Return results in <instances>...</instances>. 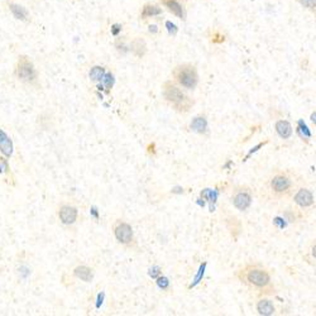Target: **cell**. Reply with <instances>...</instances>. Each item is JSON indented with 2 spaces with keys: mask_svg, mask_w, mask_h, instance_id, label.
Masks as SVG:
<instances>
[{
  "mask_svg": "<svg viewBox=\"0 0 316 316\" xmlns=\"http://www.w3.org/2000/svg\"><path fill=\"white\" fill-rule=\"evenodd\" d=\"M236 277L243 284L259 295H272L274 292L271 273L259 264L248 263L236 272Z\"/></svg>",
  "mask_w": 316,
  "mask_h": 316,
  "instance_id": "6da1fadb",
  "label": "cell"
},
{
  "mask_svg": "<svg viewBox=\"0 0 316 316\" xmlns=\"http://www.w3.org/2000/svg\"><path fill=\"white\" fill-rule=\"evenodd\" d=\"M301 178L297 173L289 170H276L266 183L268 196L273 200H284L292 197L300 187Z\"/></svg>",
  "mask_w": 316,
  "mask_h": 316,
  "instance_id": "7a4b0ae2",
  "label": "cell"
},
{
  "mask_svg": "<svg viewBox=\"0 0 316 316\" xmlns=\"http://www.w3.org/2000/svg\"><path fill=\"white\" fill-rule=\"evenodd\" d=\"M162 94L168 105L172 107L177 113L185 114L189 113L195 105L194 99L190 98L186 93L181 90V86L173 81H166L162 85Z\"/></svg>",
  "mask_w": 316,
  "mask_h": 316,
  "instance_id": "3957f363",
  "label": "cell"
},
{
  "mask_svg": "<svg viewBox=\"0 0 316 316\" xmlns=\"http://www.w3.org/2000/svg\"><path fill=\"white\" fill-rule=\"evenodd\" d=\"M173 83L187 90H194L199 84V72L195 65L181 64L172 70Z\"/></svg>",
  "mask_w": 316,
  "mask_h": 316,
  "instance_id": "277c9868",
  "label": "cell"
},
{
  "mask_svg": "<svg viewBox=\"0 0 316 316\" xmlns=\"http://www.w3.org/2000/svg\"><path fill=\"white\" fill-rule=\"evenodd\" d=\"M16 75L19 80L24 81V83H35L38 77V72L33 62L31 61L30 57L24 56V55L19 56L16 66Z\"/></svg>",
  "mask_w": 316,
  "mask_h": 316,
  "instance_id": "5b68a950",
  "label": "cell"
},
{
  "mask_svg": "<svg viewBox=\"0 0 316 316\" xmlns=\"http://www.w3.org/2000/svg\"><path fill=\"white\" fill-rule=\"evenodd\" d=\"M253 197H252V191L250 189L245 186L235 187L233 190V194H231V202H233L234 207L238 209L239 211H245V210L249 209V206L252 205Z\"/></svg>",
  "mask_w": 316,
  "mask_h": 316,
  "instance_id": "8992f818",
  "label": "cell"
},
{
  "mask_svg": "<svg viewBox=\"0 0 316 316\" xmlns=\"http://www.w3.org/2000/svg\"><path fill=\"white\" fill-rule=\"evenodd\" d=\"M114 235L118 242L122 244L129 245L133 242V229L125 221H117V224L114 225Z\"/></svg>",
  "mask_w": 316,
  "mask_h": 316,
  "instance_id": "52a82bcc",
  "label": "cell"
},
{
  "mask_svg": "<svg viewBox=\"0 0 316 316\" xmlns=\"http://www.w3.org/2000/svg\"><path fill=\"white\" fill-rule=\"evenodd\" d=\"M6 6L8 8L9 13L13 16L14 19L17 21H21L23 23H30L32 21V16H31V12L22 4L17 3L14 0H6Z\"/></svg>",
  "mask_w": 316,
  "mask_h": 316,
  "instance_id": "ba28073f",
  "label": "cell"
},
{
  "mask_svg": "<svg viewBox=\"0 0 316 316\" xmlns=\"http://www.w3.org/2000/svg\"><path fill=\"white\" fill-rule=\"evenodd\" d=\"M292 200L301 209H310L315 204L313 194L306 187H298L295 194L292 195Z\"/></svg>",
  "mask_w": 316,
  "mask_h": 316,
  "instance_id": "9c48e42d",
  "label": "cell"
},
{
  "mask_svg": "<svg viewBox=\"0 0 316 316\" xmlns=\"http://www.w3.org/2000/svg\"><path fill=\"white\" fill-rule=\"evenodd\" d=\"M160 3L175 17L182 21L186 19V11H185V7L180 3V0H160Z\"/></svg>",
  "mask_w": 316,
  "mask_h": 316,
  "instance_id": "30bf717a",
  "label": "cell"
},
{
  "mask_svg": "<svg viewBox=\"0 0 316 316\" xmlns=\"http://www.w3.org/2000/svg\"><path fill=\"white\" fill-rule=\"evenodd\" d=\"M59 215L62 223L66 224V225H71L77 219V209L74 206H70V205H64L60 209Z\"/></svg>",
  "mask_w": 316,
  "mask_h": 316,
  "instance_id": "8fae6325",
  "label": "cell"
},
{
  "mask_svg": "<svg viewBox=\"0 0 316 316\" xmlns=\"http://www.w3.org/2000/svg\"><path fill=\"white\" fill-rule=\"evenodd\" d=\"M162 14V8L160 6H157L154 3H146L141 9V14H139V18L142 21H146V19L154 18V17H158Z\"/></svg>",
  "mask_w": 316,
  "mask_h": 316,
  "instance_id": "7c38bea8",
  "label": "cell"
},
{
  "mask_svg": "<svg viewBox=\"0 0 316 316\" xmlns=\"http://www.w3.org/2000/svg\"><path fill=\"white\" fill-rule=\"evenodd\" d=\"M274 129L282 139H288L292 136V125L287 120H277L274 124Z\"/></svg>",
  "mask_w": 316,
  "mask_h": 316,
  "instance_id": "4fadbf2b",
  "label": "cell"
},
{
  "mask_svg": "<svg viewBox=\"0 0 316 316\" xmlns=\"http://www.w3.org/2000/svg\"><path fill=\"white\" fill-rule=\"evenodd\" d=\"M274 305L271 300L268 298H260L257 302V311L259 315L263 316H269L274 313Z\"/></svg>",
  "mask_w": 316,
  "mask_h": 316,
  "instance_id": "5bb4252c",
  "label": "cell"
},
{
  "mask_svg": "<svg viewBox=\"0 0 316 316\" xmlns=\"http://www.w3.org/2000/svg\"><path fill=\"white\" fill-rule=\"evenodd\" d=\"M0 149L7 157H11L13 153V144H12L11 138L2 129H0Z\"/></svg>",
  "mask_w": 316,
  "mask_h": 316,
  "instance_id": "9a60e30c",
  "label": "cell"
},
{
  "mask_svg": "<svg viewBox=\"0 0 316 316\" xmlns=\"http://www.w3.org/2000/svg\"><path fill=\"white\" fill-rule=\"evenodd\" d=\"M130 50L137 57H143L147 51V45L142 38H136V40L132 41Z\"/></svg>",
  "mask_w": 316,
  "mask_h": 316,
  "instance_id": "2e32d148",
  "label": "cell"
},
{
  "mask_svg": "<svg viewBox=\"0 0 316 316\" xmlns=\"http://www.w3.org/2000/svg\"><path fill=\"white\" fill-rule=\"evenodd\" d=\"M75 276H76L77 278L83 279V281H85V282H90L91 279H93L94 273H93V269L89 268V267L80 266L75 269Z\"/></svg>",
  "mask_w": 316,
  "mask_h": 316,
  "instance_id": "e0dca14e",
  "label": "cell"
},
{
  "mask_svg": "<svg viewBox=\"0 0 316 316\" xmlns=\"http://www.w3.org/2000/svg\"><path fill=\"white\" fill-rule=\"evenodd\" d=\"M192 130L197 132V133H205L207 128V122L204 117H196L191 123Z\"/></svg>",
  "mask_w": 316,
  "mask_h": 316,
  "instance_id": "ac0fdd59",
  "label": "cell"
},
{
  "mask_svg": "<svg viewBox=\"0 0 316 316\" xmlns=\"http://www.w3.org/2000/svg\"><path fill=\"white\" fill-rule=\"evenodd\" d=\"M105 76V70L100 66H95L90 71V79L93 81H101Z\"/></svg>",
  "mask_w": 316,
  "mask_h": 316,
  "instance_id": "d6986e66",
  "label": "cell"
},
{
  "mask_svg": "<svg viewBox=\"0 0 316 316\" xmlns=\"http://www.w3.org/2000/svg\"><path fill=\"white\" fill-rule=\"evenodd\" d=\"M296 2L307 11L316 13V0H296Z\"/></svg>",
  "mask_w": 316,
  "mask_h": 316,
  "instance_id": "ffe728a7",
  "label": "cell"
},
{
  "mask_svg": "<svg viewBox=\"0 0 316 316\" xmlns=\"http://www.w3.org/2000/svg\"><path fill=\"white\" fill-rule=\"evenodd\" d=\"M157 284H158V287L162 289H167L168 286H170V281H168L167 277H157Z\"/></svg>",
  "mask_w": 316,
  "mask_h": 316,
  "instance_id": "44dd1931",
  "label": "cell"
},
{
  "mask_svg": "<svg viewBox=\"0 0 316 316\" xmlns=\"http://www.w3.org/2000/svg\"><path fill=\"white\" fill-rule=\"evenodd\" d=\"M101 81H103L104 85L107 86L108 89H112L113 84H114V80H113V75H110V74H105V76H104V79Z\"/></svg>",
  "mask_w": 316,
  "mask_h": 316,
  "instance_id": "7402d4cb",
  "label": "cell"
},
{
  "mask_svg": "<svg viewBox=\"0 0 316 316\" xmlns=\"http://www.w3.org/2000/svg\"><path fill=\"white\" fill-rule=\"evenodd\" d=\"M115 47H117V50L119 51L120 54L124 55L125 52H128V47H127V46H125L124 41H118V42L115 43Z\"/></svg>",
  "mask_w": 316,
  "mask_h": 316,
  "instance_id": "603a6c76",
  "label": "cell"
},
{
  "mask_svg": "<svg viewBox=\"0 0 316 316\" xmlns=\"http://www.w3.org/2000/svg\"><path fill=\"white\" fill-rule=\"evenodd\" d=\"M123 27H122V24L119 23H114L112 26V35L114 36V37H117V36H119V33L122 32Z\"/></svg>",
  "mask_w": 316,
  "mask_h": 316,
  "instance_id": "cb8c5ba5",
  "label": "cell"
},
{
  "mask_svg": "<svg viewBox=\"0 0 316 316\" xmlns=\"http://www.w3.org/2000/svg\"><path fill=\"white\" fill-rule=\"evenodd\" d=\"M149 276L153 277V278H157V277H160L161 276V268L160 267H152L151 269H149Z\"/></svg>",
  "mask_w": 316,
  "mask_h": 316,
  "instance_id": "d4e9b609",
  "label": "cell"
},
{
  "mask_svg": "<svg viewBox=\"0 0 316 316\" xmlns=\"http://www.w3.org/2000/svg\"><path fill=\"white\" fill-rule=\"evenodd\" d=\"M9 170L8 166V161L6 158H0V173L6 172V171Z\"/></svg>",
  "mask_w": 316,
  "mask_h": 316,
  "instance_id": "484cf974",
  "label": "cell"
},
{
  "mask_svg": "<svg viewBox=\"0 0 316 316\" xmlns=\"http://www.w3.org/2000/svg\"><path fill=\"white\" fill-rule=\"evenodd\" d=\"M166 26L168 27V31H170V33H172V35H176V32H177V28H176L175 24L171 23V22H166Z\"/></svg>",
  "mask_w": 316,
  "mask_h": 316,
  "instance_id": "4316f807",
  "label": "cell"
},
{
  "mask_svg": "<svg viewBox=\"0 0 316 316\" xmlns=\"http://www.w3.org/2000/svg\"><path fill=\"white\" fill-rule=\"evenodd\" d=\"M311 254H312V257L316 259V244H313L312 249H311Z\"/></svg>",
  "mask_w": 316,
  "mask_h": 316,
  "instance_id": "83f0119b",
  "label": "cell"
},
{
  "mask_svg": "<svg viewBox=\"0 0 316 316\" xmlns=\"http://www.w3.org/2000/svg\"><path fill=\"white\" fill-rule=\"evenodd\" d=\"M311 120H312V123H315L316 124V113H313V114L311 115Z\"/></svg>",
  "mask_w": 316,
  "mask_h": 316,
  "instance_id": "f1b7e54d",
  "label": "cell"
},
{
  "mask_svg": "<svg viewBox=\"0 0 316 316\" xmlns=\"http://www.w3.org/2000/svg\"><path fill=\"white\" fill-rule=\"evenodd\" d=\"M76 2H81V0H76Z\"/></svg>",
  "mask_w": 316,
  "mask_h": 316,
  "instance_id": "f546056e",
  "label": "cell"
}]
</instances>
